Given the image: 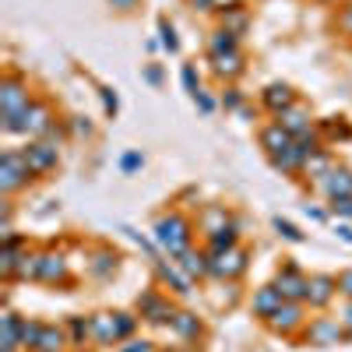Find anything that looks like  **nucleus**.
Returning a JSON list of instances; mask_svg holds the SVG:
<instances>
[{
	"label": "nucleus",
	"instance_id": "52",
	"mask_svg": "<svg viewBox=\"0 0 352 352\" xmlns=\"http://www.w3.org/2000/svg\"><path fill=\"white\" fill-rule=\"evenodd\" d=\"M307 215H310L314 222H324V219H328V212H320V208H310V204H307Z\"/></svg>",
	"mask_w": 352,
	"mask_h": 352
},
{
	"label": "nucleus",
	"instance_id": "18",
	"mask_svg": "<svg viewBox=\"0 0 352 352\" xmlns=\"http://www.w3.org/2000/svg\"><path fill=\"white\" fill-rule=\"evenodd\" d=\"M317 187H320V194H324L328 201H335V197H352V169L335 166L324 180H317Z\"/></svg>",
	"mask_w": 352,
	"mask_h": 352
},
{
	"label": "nucleus",
	"instance_id": "41",
	"mask_svg": "<svg viewBox=\"0 0 352 352\" xmlns=\"http://www.w3.org/2000/svg\"><path fill=\"white\" fill-rule=\"evenodd\" d=\"M335 25H338V32H342V36H352V4L338 8V18H335Z\"/></svg>",
	"mask_w": 352,
	"mask_h": 352
},
{
	"label": "nucleus",
	"instance_id": "32",
	"mask_svg": "<svg viewBox=\"0 0 352 352\" xmlns=\"http://www.w3.org/2000/svg\"><path fill=\"white\" fill-rule=\"evenodd\" d=\"M232 50H240V36L226 32V28H215L208 36V53H232Z\"/></svg>",
	"mask_w": 352,
	"mask_h": 352
},
{
	"label": "nucleus",
	"instance_id": "26",
	"mask_svg": "<svg viewBox=\"0 0 352 352\" xmlns=\"http://www.w3.org/2000/svg\"><path fill=\"white\" fill-rule=\"evenodd\" d=\"M25 250H28V247H25L18 236H8V240H4V247H0V278H4V282H14L18 261H21Z\"/></svg>",
	"mask_w": 352,
	"mask_h": 352
},
{
	"label": "nucleus",
	"instance_id": "13",
	"mask_svg": "<svg viewBox=\"0 0 352 352\" xmlns=\"http://www.w3.org/2000/svg\"><path fill=\"white\" fill-rule=\"evenodd\" d=\"M335 296H338V278H335V275H310V282H307V300H303L310 310L331 307Z\"/></svg>",
	"mask_w": 352,
	"mask_h": 352
},
{
	"label": "nucleus",
	"instance_id": "25",
	"mask_svg": "<svg viewBox=\"0 0 352 352\" xmlns=\"http://www.w3.org/2000/svg\"><path fill=\"white\" fill-rule=\"evenodd\" d=\"M18 324H21V317H18L11 307H4V314H0V352H18V349H21V331H18Z\"/></svg>",
	"mask_w": 352,
	"mask_h": 352
},
{
	"label": "nucleus",
	"instance_id": "46",
	"mask_svg": "<svg viewBox=\"0 0 352 352\" xmlns=\"http://www.w3.org/2000/svg\"><path fill=\"white\" fill-rule=\"evenodd\" d=\"M335 278H338V292H342V296H345V300H352V268H345V272H338Z\"/></svg>",
	"mask_w": 352,
	"mask_h": 352
},
{
	"label": "nucleus",
	"instance_id": "8",
	"mask_svg": "<svg viewBox=\"0 0 352 352\" xmlns=\"http://www.w3.org/2000/svg\"><path fill=\"white\" fill-rule=\"evenodd\" d=\"M28 102H32V92H28V85L18 74H8L0 81V113H4V120L8 116H18Z\"/></svg>",
	"mask_w": 352,
	"mask_h": 352
},
{
	"label": "nucleus",
	"instance_id": "39",
	"mask_svg": "<svg viewBox=\"0 0 352 352\" xmlns=\"http://www.w3.org/2000/svg\"><path fill=\"white\" fill-rule=\"evenodd\" d=\"M222 106L232 113V109H243V92H240V88L236 85H229L226 88V96H222Z\"/></svg>",
	"mask_w": 352,
	"mask_h": 352
},
{
	"label": "nucleus",
	"instance_id": "9",
	"mask_svg": "<svg viewBox=\"0 0 352 352\" xmlns=\"http://www.w3.org/2000/svg\"><path fill=\"white\" fill-rule=\"evenodd\" d=\"M36 282L46 285H67L71 282V268L67 257L60 250H39V264H36Z\"/></svg>",
	"mask_w": 352,
	"mask_h": 352
},
{
	"label": "nucleus",
	"instance_id": "47",
	"mask_svg": "<svg viewBox=\"0 0 352 352\" xmlns=\"http://www.w3.org/2000/svg\"><path fill=\"white\" fill-rule=\"evenodd\" d=\"M338 320H342V328H345V338H352V300H345V307H342Z\"/></svg>",
	"mask_w": 352,
	"mask_h": 352
},
{
	"label": "nucleus",
	"instance_id": "37",
	"mask_svg": "<svg viewBox=\"0 0 352 352\" xmlns=\"http://www.w3.org/2000/svg\"><path fill=\"white\" fill-rule=\"evenodd\" d=\"M159 36H162V46H166L169 53H176V50H180V39H176V28H173L166 18L159 21Z\"/></svg>",
	"mask_w": 352,
	"mask_h": 352
},
{
	"label": "nucleus",
	"instance_id": "4",
	"mask_svg": "<svg viewBox=\"0 0 352 352\" xmlns=\"http://www.w3.org/2000/svg\"><path fill=\"white\" fill-rule=\"evenodd\" d=\"M32 180H36V173H32V166L25 162L21 152H4L0 155V194L4 197H14L21 187H28Z\"/></svg>",
	"mask_w": 352,
	"mask_h": 352
},
{
	"label": "nucleus",
	"instance_id": "1",
	"mask_svg": "<svg viewBox=\"0 0 352 352\" xmlns=\"http://www.w3.org/2000/svg\"><path fill=\"white\" fill-rule=\"evenodd\" d=\"M155 243L169 254V257H180L184 250L194 247V222L180 212H169L155 219Z\"/></svg>",
	"mask_w": 352,
	"mask_h": 352
},
{
	"label": "nucleus",
	"instance_id": "43",
	"mask_svg": "<svg viewBox=\"0 0 352 352\" xmlns=\"http://www.w3.org/2000/svg\"><path fill=\"white\" fill-rule=\"evenodd\" d=\"M194 106H197V109H201L204 116H208V113H215V109H219V102H215V99H212L208 92H197V96H194Z\"/></svg>",
	"mask_w": 352,
	"mask_h": 352
},
{
	"label": "nucleus",
	"instance_id": "20",
	"mask_svg": "<svg viewBox=\"0 0 352 352\" xmlns=\"http://www.w3.org/2000/svg\"><path fill=\"white\" fill-rule=\"evenodd\" d=\"M292 102H296V92H292V88H289L285 81H272V85L261 92V106L268 109L272 116H278V113H282V109H289Z\"/></svg>",
	"mask_w": 352,
	"mask_h": 352
},
{
	"label": "nucleus",
	"instance_id": "33",
	"mask_svg": "<svg viewBox=\"0 0 352 352\" xmlns=\"http://www.w3.org/2000/svg\"><path fill=\"white\" fill-rule=\"evenodd\" d=\"M247 25H250L247 8H232V11L222 14V28H226V32H232V36H243V32H247Z\"/></svg>",
	"mask_w": 352,
	"mask_h": 352
},
{
	"label": "nucleus",
	"instance_id": "14",
	"mask_svg": "<svg viewBox=\"0 0 352 352\" xmlns=\"http://www.w3.org/2000/svg\"><path fill=\"white\" fill-rule=\"evenodd\" d=\"M152 264H155L159 282H162L166 289H173L176 296H190V292H194V289H190V282H194V278H187V275L180 272V264H176V261H162V257H155Z\"/></svg>",
	"mask_w": 352,
	"mask_h": 352
},
{
	"label": "nucleus",
	"instance_id": "30",
	"mask_svg": "<svg viewBox=\"0 0 352 352\" xmlns=\"http://www.w3.org/2000/svg\"><path fill=\"white\" fill-rule=\"evenodd\" d=\"M116 261H120V254H116V250H96V257H92V275H96V278H109V275L116 272Z\"/></svg>",
	"mask_w": 352,
	"mask_h": 352
},
{
	"label": "nucleus",
	"instance_id": "53",
	"mask_svg": "<svg viewBox=\"0 0 352 352\" xmlns=\"http://www.w3.org/2000/svg\"><path fill=\"white\" fill-rule=\"evenodd\" d=\"M320 4H338V0H320Z\"/></svg>",
	"mask_w": 352,
	"mask_h": 352
},
{
	"label": "nucleus",
	"instance_id": "34",
	"mask_svg": "<svg viewBox=\"0 0 352 352\" xmlns=\"http://www.w3.org/2000/svg\"><path fill=\"white\" fill-rule=\"evenodd\" d=\"M43 324H46V320H28V317H21V324H18V331H21V349H28V352L36 349V342H39V335H43Z\"/></svg>",
	"mask_w": 352,
	"mask_h": 352
},
{
	"label": "nucleus",
	"instance_id": "48",
	"mask_svg": "<svg viewBox=\"0 0 352 352\" xmlns=\"http://www.w3.org/2000/svg\"><path fill=\"white\" fill-rule=\"evenodd\" d=\"M102 106H106L109 116H116V109H120V102H116V92H113V88H102Z\"/></svg>",
	"mask_w": 352,
	"mask_h": 352
},
{
	"label": "nucleus",
	"instance_id": "21",
	"mask_svg": "<svg viewBox=\"0 0 352 352\" xmlns=\"http://www.w3.org/2000/svg\"><path fill=\"white\" fill-rule=\"evenodd\" d=\"M257 141H261V148H264V155L272 159V155L285 152V148H289V144L296 141V138H292V134H289V131H285V127H282V124L275 120V124H268V127H261Z\"/></svg>",
	"mask_w": 352,
	"mask_h": 352
},
{
	"label": "nucleus",
	"instance_id": "42",
	"mask_svg": "<svg viewBox=\"0 0 352 352\" xmlns=\"http://www.w3.org/2000/svg\"><path fill=\"white\" fill-rule=\"evenodd\" d=\"M67 127H71L78 138H92V124H88V116H71Z\"/></svg>",
	"mask_w": 352,
	"mask_h": 352
},
{
	"label": "nucleus",
	"instance_id": "44",
	"mask_svg": "<svg viewBox=\"0 0 352 352\" xmlns=\"http://www.w3.org/2000/svg\"><path fill=\"white\" fill-rule=\"evenodd\" d=\"M328 204H331V212H335V215L352 219V197H335V201H328Z\"/></svg>",
	"mask_w": 352,
	"mask_h": 352
},
{
	"label": "nucleus",
	"instance_id": "50",
	"mask_svg": "<svg viewBox=\"0 0 352 352\" xmlns=\"http://www.w3.org/2000/svg\"><path fill=\"white\" fill-rule=\"evenodd\" d=\"M335 232H338V240H345V243L352 247V226H349V222H338V226H335Z\"/></svg>",
	"mask_w": 352,
	"mask_h": 352
},
{
	"label": "nucleus",
	"instance_id": "7",
	"mask_svg": "<svg viewBox=\"0 0 352 352\" xmlns=\"http://www.w3.org/2000/svg\"><path fill=\"white\" fill-rule=\"evenodd\" d=\"M300 335H303V342L314 345V349H328V345L345 342V328H342L338 317H310L307 328H303Z\"/></svg>",
	"mask_w": 352,
	"mask_h": 352
},
{
	"label": "nucleus",
	"instance_id": "31",
	"mask_svg": "<svg viewBox=\"0 0 352 352\" xmlns=\"http://www.w3.org/2000/svg\"><path fill=\"white\" fill-rule=\"evenodd\" d=\"M331 169H335V162H331L328 148H320L317 155H310V162H307V169H303V173H307V176H314V184H317V180H324V176H328Z\"/></svg>",
	"mask_w": 352,
	"mask_h": 352
},
{
	"label": "nucleus",
	"instance_id": "24",
	"mask_svg": "<svg viewBox=\"0 0 352 352\" xmlns=\"http://www.w3.org/2000/svg\"><path fill=\"white\" fill-rule=\"evenodd\" d=\"M169 328L176 338H184V342H197L204 335V324H201V317L190 314V310H176L173 320H169Z\"/></svg>",
	"mask_w": 352,
	"mask_h": 352
},
{
	"label": "nucleus",
	"instance_id": "12",
	"mask_svg": "<svg viewBox=\"0 0 352 352\" xmlns=\"http://www.w3.org/2000/svg\"><path fill=\"white\" fill-rule=\"evenodd\" d=\"M307 282H310V278L296 268V264H282L278 275H275V289L282 292L289 303H303V300H307Z\"/></svg>",
	"mask_w": 352,
	"mask_h": 352
},
{
	"label": "nucleus",
	"instance_id": "49",
	"mask_svg": "<svg viewBox=\"0 0 352 352\" xmlns=\"http://www.w3.org/2000/svg\"><path fill=\"white\" fill-rule=\"evenodd\" d=\"M141 4V0H109V8H116V11H124V14H131L134 8Z\"/></svg>",
	"mask_w": 352,
	"mask_h": 352
},
{
	"label": "nucleus",
	"instance_id": "29",
	"mask_svg": "<svg viewBox=\"0 0 352 352\" xmlns=\"http://www.w3.org/2000/svg\"><path fill=\"white\" fill-rule=\"evenodd\" d=\"M67 338L74 349H85V342L92 338V320L88 317H67Z\"/></svg>",
	"mask_w": 352,
	"mask_h": 352
},
{
	"label": "nucleus",
	"instance_id": "23",
	"mask_svg": "<svg viewBox=\"0 0 352 352\" xmlns=\"http://www.w3.org/2000/svg\"><path fill=\"white\" fill-rule=\"evenodd\" d=\"M232 222V215L226 212V204H204V208L197 212V229L204 232V236H215L219 229H226Z\"/></svg>",
	"mask_w": 352,
	"mask_h": 352
},
{
	"label": "nucleus",
	"instance_id": "36",
	"mask_svg": "<svg viewBox=\"0 0 352 352\" xmlns=\"http://www.w3.org/2000/svg\"><path fill=\"white\" fill-rule=\"evenodd\" d=\"M272 226H275V232H278L282 240H289V243H303V232H300L296 226H292L289 219H282V215H278V219H275Z\"/></svg>",
	"mask_w": 352,
	"mask_h": 352
},
{
	"label": "nucleus",
	"instance_id": "19",
	"mask_svg": "<svg viewBox=\"0 0 352 352\" xmlns=\"http://www.w3.org/2000/svg\"><path fill=\"white\" fill-rule=\"evenodd\" d=\"M278 173H285V176H292V173H303L307 169V162H310V155H307V148H303V144L300 141H292L289 144V148L285 152H278V155H272L268 159Z\"/></svg>",
	"mask_w": 352,
	"mask_h": 352
},
{
	"label": "nucleus",
	"instance_id": "17",
	"mask_svg": "<svg viewBox=\"0 0 352 352\" xmlns=\"http://www.w3.org/2000/svg\"><path fill=\"white\" fill-rule=\"evenodd\" d=\"M282 303H285V296L275 289V282L272 285H261V289H254V296H250V314L261 317V320H268Z\"/></svg>",
	"mask_w": 352,
	"mask_h": 352
},
{
	"label": "nucleus",
	"instance_id": "22",
	"mask_svg": "<svg viewBox=\"0 0 352 352\" xmlns=\"http://www.w3.org/2000/svg\"><path fill=\"white\" fill-rule=\"evenodd\" d=\"M176 264H180V272L187 278H208L212 275V264H208V250H184L180 257H173Z\"/></svg>",
	"mask_w": 352,
	"mask_h": 352
},
{
	"label": "nucleus",
	"instance_id": "2",
	"mask_svg": "<svg viewBox=\"0 0 352 352\" xmlns=\"http://www.w3.org/2000/svg\"><path fill=\"white\" fill-rule=\"evenodd\" d=\"M92 342L99 345H120L127 338H134L138 331V314H127V310H116V314H92Z\"/></svg>",
	"mask_w": 352,
	"mask_h": 352
},
{
	"label": "nucleus",
	"instance_id": "28",
	"mask_svg": "<svg viewBox=\"0 0 352 352\" xmlns=\"http://www.w3.org/2000/svg\"><path fill=\"white\" fill-rule=\"evenodd\" d=\"M236 243H240V222L232 219L226 229H219L215 236H208V247H204V250H229V247H236Z\"/></svg>",
	"mask_w": 352,
	"mask_h": 352
},
{
	"label": "nucleus",
	"instance_id": "6",
	"mask_svg": "<svg viewBox=\"0 0 352 352\" xmlns=\"http://www.w3.org/2000/svg\"><path fill=\"white\" fill-rule=\"evenodd\" d=\"M247 261L250 254L236 243L229 250H208V264H212V278H222V282H236L243 272H247Z\"/></svg>",
	"mask_w": 352,
	"mask_h": 352
},
{
	"label": "nucleus",
	"instance_id": "11",
	"mask_svg": "<svg viewBox=\"0 0 352 352\" xmlns=\"http://www.w3.org/2000/svg\"><path fill=\"white\" fill-rule=\"evenodd\" d=\"M21 155H25V162H28V166H32V173H36V176L53 173V169H56V162H60V148H53V144H50V141H43V138L28 141L25 148H21Z\"/></svg>",
	"mask_w": 352,
	"mask_h": 352
},
{
	"label": "nucleus",
	"instance_id": "3",
	"mask_svg": "<svg viewBox=\"0 0 352 352\" xmlns=\"http://www.w3.org/2000/svg\"><path fill=\"white\" fill-rule=\"evenodd\" d=\"M53 124H56V116H53L50 102L32 99L18 116H8V120H4V134H25V138L36 141V138H43Z\"/></svg>",
	"mask_w": 352,
	"mask_h": 352
},
{
	"label": "nucleus",
	"instance_id": "38",
	"mask_svg": "<svg viewBox=\"0 0 352 352\" xmlns=\"http://www.w3.org/2000/svg\"><path fill=\"white\" fill-rule=\"evenodd\" d=\"M180 78H184V88L190 96H197L201 92V78H197V71H194V64H184V71H180Z\"/></svg>",
	"mask_w": 352,
	"mask_h": 352
},
{
	"label": "nucleus",
	"instance_id": "27",
	"mask_svg": "<svg viewBox=\"0 0 352 352\" xmlns=\"http://www.w3.org/2000/svg\"><path fill=\"white\" fill-rule=\"evenodd\" d=\"M67 342H71V338H67V328H60V324H43V335H39V342H36L32 352H64Z\"/></svg>",
	"mask_w": 352,
	"mask_h": 352
},
{
	"label": "nucleus",
	"instance_id": "16",
	"mask_svg": "<svg viewBox=\"0 0 352 352\" xmlns=\"http://www.w3.org/2000/svg\"><path fill=\"white\" fill-rule=\"evenodd\" d=\"M208 64H212V74L222 78V81H236L247 71V60H243L240 50H232V53H208Z\"/></svg>",
	"mask_w": 352,
	"mask_h": 352
},
{
	"label": "nucleus",
	"instance_id": "40",
	"mask_svg": "<svg viewBox=\"0 0 352 352\" xmlns=\"http://www.w3.org/2000/svg\"><path fill=\"white\" fill-rule=\"evenodd\" d=\"M116 352H155V342H148V338H127Z\"/></svg>",
	"mask_w": 352,
	"mask_h": 352
},
{
	"label": "nucleus",
	"instance_id": "15",
	"mask_svg": "<svg viewBox=\"0 0 352 352\" xmlns=\"http://www.w3.org/2000/svg\"><path fill=\"white\" fill-rule=\"evenodd\" d=\"M275 120L292 134V138H300V134H307V131H314V113H310V106H303L300 99L296 102H292L289 109H282L278 116H275Z\"/></svg>",
	"mask_w": 352,
	"mask_h": 352
},
{
	"label": "nucleus",
	"instance_id": "51",
	"mask_svg": "<svg viewBox=\"0 0 352 352\" xmlns=\"http://www.w3.org/2000/svg\"><path fill=\"white\" fill-rule=\"evenodd\" d=\"M144 78H148V85H162V67H144Z\"/></svg>",
	"mask_w": 352,
	"mask_h": 352
},
{
	"label": "nucleus",
	"instance_id": "35",
	"mask_svg": "<svg viewBox=\"0 0 352 352\" xmlns=\"http://www.w3.org/2000/svg\"><path fill=\"white\" fill-rule=\"evenodd\" d=\"M190 4H194L197 11H219V14H226V11H232V8H240L243 0H190Z\"/></svg>",
	"mask_w": 352,
	"mask_h": 352
},
{
	"label": "nucleus",
	"instance_id": "5",
	"mask_svg": "<svg viewBox=\"0 0 352 352\" xmlns=\"http://www.w3.org/2000/svg\"><path fill=\"white\" fill-rule=\"evenodd\" d=\"M307 303H282L268 320H264V328H268L272 335H282V338H292V335H300L307 328Z\"/></svg>",
	"mask_w": 352,
	"mask_h": 352
},
{
	"label": "nucleus",
	"instance_id": "10",
	"mask_svg": "<svg viewBox=\"0 0 352 352\" xmlns=\"http://www.w3.org/2000/svg\"><path fill=\"white\" fill-rule=\"evenodd\" d=\"M176 314V307L169 303V296H162L159 289H148L144 296H138V317L148 324H169Z\"/></svg>",
	"mask_w": 352,
	"mask_h": 352
},
{
	"label": "nucleus",
	"instance_id": "45",
	"mask_svg": "<svg viewBox=\"0 0 352 352\" xmlns=\"http://www.w3.org/2000/svg\"><path fill=\"white\" fill-rule=\"evenodd\" d=\"M141 166H144V159H141V152H127V155L120 159V169H124V173H138Z\"/></svg>",
	"mask_w": 352,
	"mask_h": 352
}]
</instances>
